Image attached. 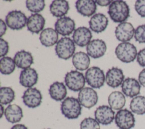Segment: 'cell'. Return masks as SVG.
Here are the masks:
<instances>
[{
  "mask_svg": "<svg viewBox=\"0 0 145 129\" xmlns=\"http://www.w3.org/2000/svg\"><path fill=\"white\" fill-rule=\"evenodd\" d=\"M137 61L140 66L145 67V48H143L138 52Z\"/></svg>",
  "mask_w": 145,
  "mask_h": 129,
  "instance_id": "obj_37",
  "label": "cell"
},
{
  "mask_svg": "<svg viewBox=\"0 0 145 129\" xmlns=\"http://www.w3.org/2000/svg\"><path fill=\"white\" fill-rule=\"evenodd\" d=\"M77 11L84 16H93L96 11V3L93 0H78L75 3Z\"/></svg>",
  "mask_w": 145,
  "mask_h": 129,
  "instance_id": "obj_21",
  "label": "cell"
},
{
  "mask_svg": "<svg viewBox=\"0 0 145 129\" xmlns=\"http://www.w3.org/2000/svg\"><path fill=\"white\" fill-rule=\"evenodd\" d=\"M108 13L114 22L121 23L130 16V8L123 1H114L109 6Z\"/></svg>",
  "mask_w": 145,
  "mask_h": 129,
  "instance_id": "obj_1",
  "label": "cell"
},
{
  "mask_svg": "<svg viewBox=\"0 0 145 129\" xmlns=\"http://www.w3.org/2000/svg\"><path fill=\"white\" fill-rule=\"evenodd\" d=\"M49 94L53 99L56 101H61L64 100L66 97L67 89L63 82L56 81L50 85Z\"/></svg>",
  "mask_w": 145,
  "mask_h": 129,
  "instance_id": "obj_24",
  "label": "cell"
},
{
  "mask_svg": "<svg viewBox=\"0 0 145 129\" xmlns=\"http://www.w3.org/2000/svg\"><path fill=\"white\" fill-rule=\"evenodd\" d=\"M6 23L2 20L0 19V36L2 37L3 35L5 34L6 30H7V27H6Z\"/></svg>",
  "mask_w": 145,
  "mask_h": 129,
  "instance_id": "obj_39",
  "label": "cell"
},
{
  "mask_svg": "<svg viewBox=\"0 0 145 129\" xmlns=\"http://www.w3.org/2000/svg\"><path fill=\"white\" fill-rule=\"evenodd\" d=\"M96 4L100 6H107L108 5H110V3L112 2V1L110 0H104V1H101V0H97L95 1Z\"/></svg>",
  "mask_w": 145,
  "mask_h": 129,
  "instance_id": "obj_40",
  "label": "cell"
},
{
  "mask_svg": "<svg viewBox=\"0 0 145 129\" xmlns=\"http://www.w3.org/2000/svg\"><path fill=\"white\" fill-rule=\"evenodd\" d=\"M45 24V19L42 15L33 14L28 18L26 25L29 31L32 34H38L43 30Z\"/></svg>",
  "mask_w": 145,
  "mask_h": 129,
  "instance_id": "obj_20",
  "label": "cell"
},
{
  "mask_svg": "<svg viewBox=\"0 0 145 129\" xmlns=\"http://www.w3.org/2000/svg\"><path fill=\"white\" fill-rule=\"evenodd\" d=\"M108 19L103 13H96L91 16L89 21V28L96 33H100L104 31L108 24Z\"/></svg>",
  "mask_w": 145,
  "mask_h": 129,
  "instance_id": "obj_19",
  "label": "cell"
},
{
  "mask_svg": "<svg viewBox=\"0 0 145 129\" xmlns=\"http://www.w3.org/2000/svg\"><path fill=\"white\" fill-rule=\"evenodd\" d=\"M9 51V45L7 41L2 38L0 39V56H5Z\"/></svg>",
  "mask_w": 145,
  "mask_h": 129,
  "instance_id": "obj_36",
  "label": "cell"
},
{
  "mask_svg": "<svg viewBox=\"0 0 145 129\" xmlns=\"http://www.w3.org/2000/svg\"><path fill=\"white\" fill-rule=\"evenodd\" d=\"M86 51L89 56L93 59H98L104 55L106 51V45L101 39H93L87 45Z\"/></svg>",
  "mask_w": 145,
  "mask_h": 129,
  "instance_id": "obj_14",
  "label": "cell"
},
{
  "mask_svg": "<svg viewBox=\"0 0 145 129\" xmlns=\"http://www.w3.org/2000/svg\"><path fill=\"white\" fill-rule=\"evenodd\" d=\"M38 73L34 68H29L21 71L19 76V83L24 87L32 88L37 84Z\"/></svg>",
  "mask_w": 145,
  "mask_h": 129,
  "instance_id": "obj_18",
  "label": "cell"
},
{
  "mask_svg": "<svg viewBox=\"0 0 145 129\" xmlns=\"http://www.w3.org/2000/svg\"><path fill=\"white\" fill-rule=\"evenodd\" d=\"M78 99L82 106L91 109L96 105L98 101V95L93 88L86 87L79 91Z\"/></svg>",
  "mask_w": 145,
  "mask_h": 129,
  "instance_id": "obj_9",
  "label": "cell"
},
{
  "mask_svg": "<svg viewBox=\"0 0 145 129\" xmlns=\"http://www.w3.org/2000/svg\"><path fill=\"white\" fill-rule=\"evenodd\" d=\"M55 30L62 36H69L75 31L74 20L69 16H63L57 20L54 24Z\"/></svg>",
  "mask_w": 145,
  "mask_h": 129,
  "instance_id": "obj_12",
  "label": "cell"
},
{
  "mask_svg": "<svg viewBox=\"0 0 145 129\" xmlns=\"http://www.w3.org/2000/svg\"><path fill=\"white\" fill-rule=\"evenodd\" d=\"M45 6V3L44 0H27L26 1V7L29 11L35 14L42 11Z\"/></svg>",
  "mask_w": 145,
  "mask_h": 129,
  "instance_id": "obj_32",
  "label": "cell"
},
{
  "mask_svg": "<svg viewBox=\"0 0 145 129\" xmlns=\"http://www.w3.org/2000/svg\"><path fill=\"white\" fill-rule=\"evenodd\" d=\"M72 63L77 70L83 71L88 68L90 64V59L88 54L79 51L75 53L72 56Z\"/></svg>",
  "mask_w": 145,
  "mask_h": 129,
  "instance_id": "obj_27",
  "label": "cell"
},
{
  "mask_svg": "<svg viewBox=\"0 0 145 129\" xmlns=\"http://www.w3.org/2000/svg\"><path fill=\"white\" fill-rule=\"evenodd\" d=\"M11 129H28L26 126L23 124H16L14 125Z\"/></svg>",
  "mask_w": 145,
  "mask_h": 129,
  "instance_id": "obj_41",
  "label": "cell"
},
{
  "mask_svg": "<svg viewBox=\"0 0 145 129\" xmlns=\"http://www.w3.org/2000/svg\"><path fill=\"white\" fill-rule=\"evenodd\" d=\"M5 116L6 120L11 123L20 122L23 116V110L16 104L9 105L5 110Z\"/></svg>",
  "mask_w": 145,
  "mask_h": 129,
  "instance_id": "obj_25",
  "label": "cell"
},
{
  "mask_svg": "<svg viewBox=\"0 0 145 129\" xmlns=\"http://www.w3.org/2000/svg\"><path fill=\"white\" fill-rule=\"evenodd\" d=\"M130 109L132 113L137 115L145 114V97L142 95L136 96L131 99L130 103Z\"/></svg>",
  "mask_w": 145,
  "mask_h": 129,
  "instance_id": "obj_29",
  "label": "cell"
},
{
  "mask_svg": "<svg viewBox=\"0 0 145 129\" xmlns=\"http://www.w3.org/2000/svg\"><path fill=\"white\" fill-rule=\"evenodd\" d=\"M135 10L141 17L145 18V0H138L135 3Z\"/></svg>",
  "mask_w": 145,
  "mask_h": 129,
  "instance_id": "obj_35",
  "label": "cell"
},
{
  "mask_svg": "<svg viewBox=\"0 0 145 129\" xmlns=\"http://www.w3.org/2000/svg\"><path fill=\"white\" fill-rule=\"evenodd\" d=\"M46 129H50V128H46Z\"/></svg>",
  "mask_w": 145,
  "mask_h": 129,
  "instance_id": "obj_43",
  "label": "cell"
},
{
  "mask_svg": "<svg viewBox=\"0 0 145 129\" xmlns=\"http://www.w3.org/2000/svg\"><path fill=\"white\" fill-rule=\"evenodd\" d=\"M61 111L66 118L75 119L78 118L82 113V105L78 99L72 97H68L62 102Z\"/></svg>",
  "mask_w": 145,
  "mask_h": 129,
  "instance_id": "obj_2",
  "label": "cell"
},
{
  "mask_svg": "<svg viewBox=\"0 0 145 129\" xmlns=\"http://www.w3.org/2000/svg\"><path fill=\"white\" fill-rule=\"evenodd\" d=\"M115 54L122 62L129 63L134 61L137 58L138 53L134 44L129 42H122L116 47Z\"/></svg>",
  "mask_w": 145,
  "mask_h": 129,
  "instance_id": "obj_3",
  "label": "cell"
},
{
  "mask_svg": "<svg viewBox=\"0 0 145 129\" xmlns=\"http://www.w3.org/2000/svg\"><path fill=\"white\" fill-rule=\"evenodd\" d=\"M138 81L142 86L145 87V68L140 72L138 76Z\"/></svg>",
  "mask_w": 145,
  "mask_h": 129,
  "instance_id": "obj_38",
  "label": "cell"
},
{
  "mask_svg": "<svg viewBox=\"0 0 145 129\" xmlns=\"http://www.w3.org/2000/svg\"><path fill=\"white\" fill-rule=\"evenodd\" d=\"M125 76L121 69L118 67H112L109 69L105 75L106 84L113 88H116L122 85Z\"/></svg>",
  "mask_w": 145,
  "mask_h": 129,
  "instance_id": "obj_16",
  "label": "cell"
},
{
  "mask_svg": "<svg viewBox=\"0 0 145 129\" xmlns=\"http://www.w3.org/2000/svg\"><path fill=\"white\" fill-rule=\"evenodd\" d=\"M49 9L53 16L60 18L68 13L70 7L69 2L65 0H54L51 3Z\"/></svg>",
  "mask_w": 145,
  "mask_h": 129,
  "instance_id": "obj_26",
  "label": "cell"
},
{
  "mask_svg": "<svg viewBox=\"0 0 145 129\" xmlns=\"http://www.w3.org/2000/svg\"><path fill=\"white\" fill-rule=\"evenodd\" d=\"M115 113L107 105H101L97 107L94 113L95 119L103 125H108L112 123L115 118Z\"/></svg>",
  "mask_w": 145,
  "mask_h": 129,
  "instance_id": "obj_11",
  "label": "cell"
},
{
  "mask_svg": "<svg viewBox=\"0 0 145 129\" xmlns=\"http://www.w3.org/2000/svg\"><path fill=\"white\" fill-rule=\"evenodd\" d=\"M80 129H100V123L94 118L88 117L84 118L80 124Z\"/></svg>",
  "mask_w": 145,
  "mask_h": 129,
  "instance_id": "obj_33",
  "label": "cell"
},
{
  "mask_svg": "<svg viewBox=\"0 0 145 129\" xmlns=\"http://www.w3.org/2000/svg\"><path fill=\"white\" fill-rule=\"evenodd\" d=\"M92 34L91 30L84 26H82L75 30L72 34V40L75 44L80 47L87 45L91 41Z\"/></svg>",
  "mask_w": 145,
  "mask_h": 129,
  "instance_id": "obj_15",
  "label": "cell"
},
{
  "mask_svg": "<svg viewBox=\"0 0 145 129\" xmlns=\"http://www.w3.org/2000/svg\"><path fill=\"white\" fill-rule=\"evenodd\" d=\"M115 123L120 129H131L135 126V119L132 111L123 109L118 110L115 115Z\"/></svg>",
  "mask_w": 145,
  "mask_h": 129,
  "instance_id": "obj_8",
  "label": "cell"
},
{
  "mask_svg": "<svg viewBox=\"0 0 145 129\" xmlns=\"http://www.w3.org/2000/svg\"><path fill=\"white\" fill-rule=\"evenodd\" d=\"M109 106L114 110H120L122 109L126 103L125 95L121 91H114L112 92L108 98Z\"/></svg>",
  "mask_w": 145,
  "mask_h": 129,
  "instance_id": "obj_28",
  "label": "cell"
},
{
  "mask_svg": "<svg viewBox=\"0 0 145 129\" xmlns=\"http://www.w3.org/2000/svg\"><path fill=\"white\" fill-rule=\"evenodd\" d=\"M15 65L14 59L10 57L4 56L0 59V71L3 74H11L15 69Z\"/></svg>",
  "mask_w": 145,
  "mask_h": 129,
  "instance_id": "obj_30",
  "label": "cell"
},
{
  "mask_svg": "<svg viewBox=\"0 0 145 129\" xmlns=\"http://www.w3.org/2000/svg\"><path fill=\"white\" fill-rule=\"evenodd\" d=\"M22 99L23 103L28 107L36 108L41 105L42 96L39 89L36 88H30L24 91Z\"/></svg>",
  "mask_w": 145,
  "mask_h": 129,
  "instance_id": "obj_10",
  "label": "cell"
},
{
  "mask_svg": "<svg viewBox=\"0 0 145 129\" xmlns=\"http://www.w3.org/2000/svg\"><path fill=\"white\" fill-rule=\"evenodd\" d=\"M86 81L84 74L76 70L67 72L65 76V83L66 86L73 91H80L83 89Z\"/></svg>",
  "mask_w": 145,
  "mask_h": 129,
  "instance_id": "obj_6",
  "label": "cell"
},
{
  "mask_svg": "<svg viewBox=\"0 0 145 129\" xmlns=\"http://www.w3.org/2000/svg\"><path fill=\"white\" fill-rule=\"evenodd\" d=\"M134 38L139 43H145V24L138 26L135 30Z\"/></svg>",
  "mask_w": 145,
  "mask_h": 129,
  "instance_id": "obj_34",
  "label": "cell"
},
{
  "mask_svg": "<svg viewBox=\"0 0 145 129\" xmlns=\"http://www.w3.org/2000/svg\"><path fill=\"white\" fill-rule=\"evenodd\" d=\"M39 39L44 46L52 47L58 41V34L52 28H46L41 31Z\"/></svg>",
  "mask_w": 145,
  "mask_h": 129,
  "instance_id": "obj_23",
  "label": "cell"
},
{
  "mask_svg": "<svg viewBox=\"0 0 145 129\" xmlns=\"http://www.w3.org/2000/svg\"><path fill=\"white\" fill-rule=\"evenodd\" d=\"M15 94L10 87H1L0 88V102L2 105H8L15 99Z\"/></svg>",
  "mask_w": 145,
  "mask_h": 129,
  "instance_id": "obj_31",
  "label": "cell"
},
{
  "mask_svg": "<svg viewBox=\"0 0 145 129\" xmlns=\"http://www.w3.org/2000/svg\"><path fill=\"white\" fill-rule=\"evenodd\" d=\"M135 29L131 23L125 22L120 23L115 30L117 39L122 42H128L134 36Z\"/></svg>",
  "mask_w": 145,
  "mask_h": 129,
  "instance_id": "obj_13",
  "label": "cell"
},
{
  "mask_svg": "<svg viewBox=\"0 0 145 129\" xmlns=\"http://www.w3.org/2000/svg\"><path fill=\"white\" fill-rule=\"evenodd\" d=\"M28 18L21 11H10L6 16L5 22L7 26L13 30H20L27 24Z\"/></svg>",
  "mask_w": 145,
  "mask_h": 129,
  "instance_id": "obj_7",
  "label": "cell"
},
{
  "mask_svg": "<svg viewBox=\"0 0 145 129\" xmlns=\"http://www.w3.org/2000/svg\"><path fill=\"white\" fill-rule=\"evenodd\" d=\"M75 44L73 40L70 38H61L55 47L56 55L60 59L68 60L74 56L75 51Z\"/></svg>",
  "mask_w": 145,
  "mask_h": 129,
  "instance_id": "obj_4",
  "label": "cell"
},
{
  "mask_svg": "<svg viewBox=\"0 0 145 129\" xmlns=\"http://www.w3.org/2000/svg\"><path fill=\"white\" fill-rule=\"evenodd\" d=\"M121 89L124 95L130 98H134L140 93V84L135 78L128 77L123 81Z\"/></svg>",
  "mask_w": 145,
  "mask_h": 129,
  "instance_id": "obj_17",
  "label": "cell"
},
{
  "mask_svg": "<svg viewBox=\"0 0 145 129\" xmlns=\"http://www.w3.org/2000/svg\"><path fill=\"white\" fill-rule=\"evenodd\" d=\"M0 110H1V118H2L3 116V114L5 113V110L4 109L3 105H2V104H1V105H0Z\"/></svg>",
  "mask_w": 145,
  "mask_h": 129,
  "instance_id": "obj_42",
  "label": "cell"
},
{
  "mask_svg": "<svg viewBox=\"0 0 145 129\" xmlns=\"http://www.w3.org/2000/svg\"><path fill=\"white\" fill-rule=\"evenodd\" d=\"M86 81L92 88L100 89L105 81L104 71L98 66H92L88 68L85 73Z\"/></svg>",
  "mask_w": 145,
  "mask_h": 129,
  "instance_id": "obj_5",
  "label": "cell"
},
{
  "mask_svg": "<svg viewBox=\"0 0 145 129\" xmlns=\"http://www.w3.org/2000/svg\"><path fill=\"white\" fill-rule=\"evenodd\" d=\"M14 60L16 66L23 69L29 68L33 63V58L32 54L25 50L17 52L14 56Z\"/></svg>",
  "mask_w": 145,
  "mask_h": 129,
  "instance_id": "obj_22",
  "label": "cell"
}]
</instances>
